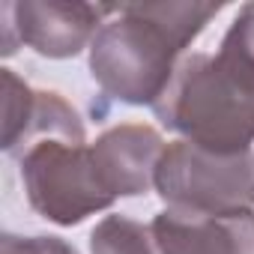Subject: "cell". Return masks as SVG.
Masks as SVG:
<instances>
[{"label":"cell","instance_id":"obj_3","mask_svg":"<svg viewBox=\"0 0 254 254\" xmlns=\"http://www.w3.org/2000/svg\"><path fill=\"white\" fill-rule=\"evenodd\" d=\"M12 156L18 159L27 203L60 227L81 224L117 203L96 168L81 114L60 93L36 90L27 132Z\"/></svg>","mask_w":254,"mask_h":254},{"label":"cell","instance_id":"obj_1","mask_svg":"<svg viewBox=\"0 0 254 254\" xmlns=\"http://www.w3.org/2000/svg\"><path fill=\"white\" fill-rule=\"evenodd\" d=\"M171 132L215 153L254 144V3L242 6L215 54H186L153 105Z\"/></svg>","mask_w":254,"mask_h":254},{"label":"cell","instance_id":"obj_7","mask_svg":"<svg viewBox=\"0 0 254 254\" xmlns=\"http://www.w3.org/2000/svg\"><path fill=\"white\" fill-rule=\"evenodd\" d=\"M150 227L162 254H254V212L189 215L162 209Z\"/></svg>","mask_w":254,"mask_h":254},{"label":"cell","instance_id":"obj_9","mask_svg":"<svg viewBox=\"0 0 254 254\" xmlns=\"http://www.w3.org/2000/svg\"><path fill=\"white\" fill-rule=\"evenodd\" d=\"M0 78H3V144L0 147L6 156H12L27 132L36 90L24 84L12 69H0Z\"/></svg>","mask_w":254,"mask_h":254},{"label":"cell","instance_id":"obj_6","mask_svg":"<svg viewBox=\"0 0 254 254\" xmlns=\"http://www.w3.org/2000/svg\"><path fill=\"white\" fill-rule=\"evenodd\" d=\"M165 138L144 123H123L102 132L93 144L96 168L108 191L120 197H138L156 189V168L165 156Z\"/></svg>","mask_w":254,"mask_h":254},{"label":"cell","instance_id":"obj_8","mask_svg":"<svg viewBox=\"0 0 254 254\" xmlns=\"http://www.w3.org/2000/svg\"><path fill=\"white\" fill-rule=\"evenodd\" d=\"M93 254H162L150 224L129 215H105L90 233Z\"/></svg>","mask_w":254,"mask_h":254},{"label":"cell","instance_id":"obj_2","mask_svg":"<svg viewBox=\"0 0 254 254\" xmlns=\"http://www.w3.org/2000/svg\"><path fill=\"white\" fill-rule=\"evenodd\" d=\"M221 12V3L162 0L108 6V21L90 45V75L123 105H156L186 48Z\"/></svg>","mask_w":254,"mask_h":254},{"label":"cell","instance_id":"obj_5","mask_svg":"<svg viewBox=\"0 0 254 254\" xmlns=\"http://www.w3.org/2000/svg\"><path fill=\"white\" fill-rule=\"evenodd\" d=\"M108 6L81 0H24L3 6V54H12L15 42L30 45L36 54L66 60L93 45Z\"/></svg>","mask_w":254,"mask_h":254},{"label":"cell","instance_id":"obj_4","mask_svg":"<svg viewBox=\"0 0 254 254\" xmlns=\"http://www.w3.org/2000/svg\"><path fill=\"white\" fill-rule=\"evenodd\" d=\"M156 191L168 209L189 215L254 212V156L215 153L186 138L171 141L156 168Z\"/></svg>","mask_w":254,"mask_h":254},{"label":"cell","instance_id":"obj_10","mask_svg":"<svg viewBox=\"0 0 254 254\" xmlns=\"http://www.w3.org/2000/svg\"><path fill=\"white\" fill-rule=\"evenodd\" d=\"M0 254H78L75 245H69L60 236H0Z\"/></svg>","mask_w":254,"mask_h":254}]
</instances>
